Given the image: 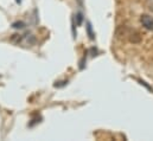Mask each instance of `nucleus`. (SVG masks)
Wrapping results in <instances>:
<instances>
[{
  "label": "nucleus",
  "instance_id": "nucleus-2",
  "mask_svg": "<svg viewBox=\"0 0 153 141\" xmlns=\"http://www.w3.org/2000/svg\"><path fill=\"white\" fill-rule=\"evenodd\" d=\"M12 27H14V29H24L25 24L23 22H16V23L12 24Z\"/></svg>",
  "mask_w": 153,
  "mask_h": 141
},
{
  "label": "nucleus",
  "instance_id": "nucleus-6",
  "mask_svg": "<svg viewBox=\"0 0 153 141\" xmlns=\"http://www.w3.org/2000/svg\"><path fill=\"white\" fill-rule=\"evenodd\" d=\"M16 1H17L18 4H20V2H22V0H16Z\"/></svg>",
  "mask_w": 153,
  "mask_h": 141
},
{
  "label": "nucleus",
  "instance_id": "nucleus-1",
  "mask_svg": "<svg viewBox=\"0 0 153 141\" xmlns=\"http://www.w3.org/2000/svg\"><path fill=\"white\" fill-rule=\"evenodd\" d=\"M140 22L146 30L153 31V17L149 16V14H144L140 17Z\"/></svg>",
  "mask_w": 153,
  "mask_h": 141
},
{
  "label": "nucleus",
  "instance_id": "nucleus-5",
  "mask_svg": "<svg viewBox=\"0 0 153 141\" xmlns=\"http://www.w3.org/2000/svg\"><path fill=\"white\" fill-rule=\"evenodd\" d=\"M40 120H42V117H40L39 115L37 116V117H33V119H32V122L30 123V127H32V126H33V125H36L37 122H40Z\"/></svg>",
  "mask_w": 153,
  "mask_h": 141
},
{
  "label": "nucleus",
  "instance_id": "nucleus-3",
  "mask_svg": "<svg viewBox=\"0 0 153 141\" xmlns=\"http://www.w3.org/2000/svg\"><path fill=\"white\" fill-rule=\"evenodd\" d=\"M87 31H88V35H89V38L90 39H94V33H93V29H91V25L90 23H87Z\"/></svg>",
  "mask_w": 153,
  "mask_h": 141
},
{
  "label": "nucleus",
  "instance_id": "nucleus-4",
  "mask_svg": "<svg viewBox=\"0 0 153 141\" xmlns=\"http://www.w3.org/2000/svg\"><path fill=\"white\" fill-rule=\"evenodd\" d=\"M76 19H77L76 24L78 25V26H79V25L82 24V22H83V14H82L81 12H78V13L76 14Z\"/></svg>",
  "mask_w": 153,
  "mask_h": 141
}]
</instances>
